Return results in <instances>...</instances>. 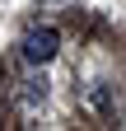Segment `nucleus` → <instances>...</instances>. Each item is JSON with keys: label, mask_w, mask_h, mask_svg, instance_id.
Listing matches in <instances>:
<instances>
[{"label": "nucleus", "mask_w": 126, "mask_h": 131, "mask_svg": "<svg viewBox=\"0 0 126 131\" xmlns=\"http://www.w3.org/2000/svg\"><path fill=\"white\" fill-rule=\"evenodd\" d=\"M19 52H23L28 66H47V61L61 52V33H56V28H33V33H23Z\"/></svg>", "instance_id": "obj_1"}]
</instances>
